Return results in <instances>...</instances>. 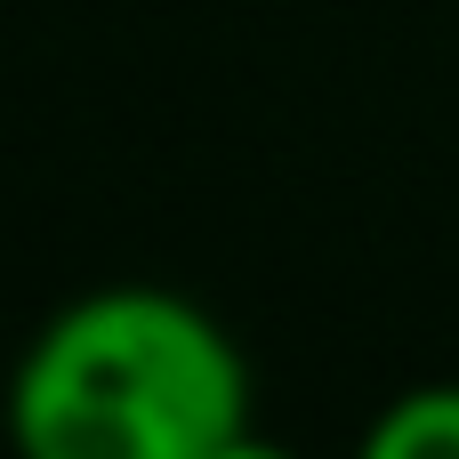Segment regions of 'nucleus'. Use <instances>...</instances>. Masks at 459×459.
Masks as SVG:
<instances>
[{
	"instance_id": "f257e3e1",
	"label": "nucleus",
	"mask_w": 459,
	"mask_h": 459,
	"mask_svg": "<svg viewBox=\"0 0 459 459\" xmlns=\"http://www.w3.org/2000/svg\"><path fill=\"white\" fill-rule=\"evenodd\" d=\"M8 436L32 459H226L250 436V363L178 290H89L24 347Z\"/></svg>"
},
{
	"instance_id": "f03ea898",
	"label": "nucleus",
	"mask_w": 459,
	"mask_h": 459,
	"mask_svg": "<svg viewBox=\"0 0 459 459\" xmlns=\"http://www.w3.org/2000/svg\"><path fill=\"white\" fill-rule=\"evenodd\" d=\"M371 459H459V387H411L395 395L371 428H363Z\"/></svg>"
}]
</instances>
